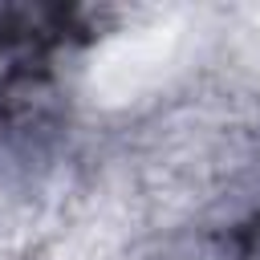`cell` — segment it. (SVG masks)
<instances>
[{
  "label": "cell",
  "mask_w": 260,
  "mask_h": 260,
  "mask_svg": "<svg viewBox=\"0 0 260 260\" xmlns=\"http://www.w3.org/2000/svg\"><path fill=\"white\" fill-rule=\"evenodd\" d=\"M236 260H260V215L240 232V256Z\"/></svg>",
  "instance_id": "1"
}]
</instances>
